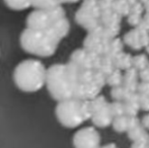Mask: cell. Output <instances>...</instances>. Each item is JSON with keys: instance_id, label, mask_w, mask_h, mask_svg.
<instances>
[{"instance_id": "6da1fadb", "label": "cell", "mask_w": 149, "mask_h": 148, "mask_svg": "<svg viewBox=\"0 0 149 148\" xmlns=\"http://www.w3.org/2000/svg\"><path fill=\"white\" fill-rule=\"evenodd\" d=\"M47 70L48 68L39 60H24L14 68V84L24 92H36L46 85Z\"/></svg>"}, {"instance_id": "7a4b0ae2", "label": "cell", "mask_w": 149, "mask_h": 148, "mask_svg": "<svg viewBox=\"0 0 149 148\" xmlns=\"http://www.w3.org/2000/svg\"><path fill=\"white\" fill-rule=\"evenodd\" d=\"M20 46L26 52L39 57L54 55L61 39L51 28L45 31L26 28L20 35Z\"/></svg>"}, {"instance_id": "3957f363", "label": "cell", "mask_w": 149, "mask_h": 148, "mask_svg": "<svg viewBox=\"0 0 149 148\" xmlns=\"http://www.w3.org/2000/svg\"><path fill=\"white\" fill-rule=\"evenodd\" d=\"M46 86L57 101L74 97V72L70 63L50 66L47 70Z\"/></svg>"}, {"instance_id": "277c9868", "label": "cell", "mask_w": 149, "mask_h": 148, "mask_svg": "<svg viewBox=\"0 0 149 148\" xmlns=\"http://www.w3.org/2000/svg\"><path fill=\"white\" fill-rule=\"evenodd\" d=\"M57 120L66 128H75L92 117L91 104L89 99L76 97L58 101L55 109Z\"/></svg>"}, {"instance_id": "5b68a950", "label": "cell", "mask_w": 149, "mask_h": 148, "mask_svg": "<svg viewBox=\"0 0 149 148\" xmlns=\"http://www.w3.org/2000/svg\"><path fill=\"white\" fill-rule=\"evenodd\" d=\"M100 141V134L93 128H83L77 131L73 136V145L75 148L98 147Z\"/></svg>"}, {"instance_id": "8992f818", "label": "cell", "mask_w": 149, "mask_h": 148, "mask_svg": "<svg viewBox=\"0 0 149 148\" xmlns=\"http://www.w3.org/2000/svg\"><path fill=\"white\" fill-rule=\"evenodd\" d=\"M53 24L54 22L49 11L46 9L37 8L33 12H31L26 18V28H33V30H48Z\"/></svg>"}, {"instance_id": "52a82bcc", "label": "cell", "mask_w": 149, "mask_h": 148, "mask_svg": "<svg viewBox=\"0 0 149 148\" xmlns=\"http://www.w3.org/2000/svg\"><path fill=\"white\" fill-rule=\"evenodd\" d=\"M113 112L111 109V106L107 104L104 108H102L98 111L94 112L92 114L91 120L93 122L94 125L98 127H107L108 125H110V123L112 122V118H113Z\"/></svg>"}, {"instance_id": "ba28073f", "label": "cell", "mask_w": 149, "mask_h": 148, "mask_svg": "<svg viewBox=\"0 0 149 148\" xmlns=\"http://www.w3.org/2000/svg\"><path fill=\"white\" fill-rule=\"evenodd\" d=\"M4 2L13 10H24L31 6V0H4Z\"/></svg>"}, {"instance_id": "9c48e42d", "label": "cell", "mask_w": 149, "mask_h": 148, "mask_svg": "<svg viewBox=\"0 0 149 148\" xmlns=\"http://www.w3.org/2000/svg\"><path fill=\"white\" fill-rule=\"evenodd\" d=\"M114 129L118 132H123V131L129 129V118L118 116L114 122Z\"/></svg>"}, {"instance_id": "30bf717a", "label": "cell", "mask_w": 149, "mask_h": 148, "mask_svg": "<svg viewBox=\"0 0 149 148\" xmlns=\"http://www.w3.org/2000/svg\"><path fill=\"white\" fill-rule=\"evenodd\" d=\"M131 148H149L148 142H144V141H135L134 144L132 145Z\"/></svg>"}, {"instance_id": "8fae6325", "label": "cell", "mask_w": 149, "mask_h": 148, "mask_svg": "<svg viewBox=\"0 0 149 148\" xmlns=\"http://www.w3.org/2000/svg\"><path fill=\"white\" fill-rule=\"evenodd\" d=\"M142 125L145 127L149 128V116H145L143 119V122H142Z\"/></svg>"}, {"instance_id": "7c38bea8", "label": "cell", "mask_w": 149, "mask_h": 148, "mask_svg": "<svg viewBox=\"0 0 149 148\" xmlns=\"http://www.w3.org/2000/svg\"><path fill=\"white\" fill-rule=\"evenodd\" d=\"M102 148H118L116 146V145L114 144H109V145H106V146H104Z\"/></svg>"}, {"instance_id": "4fadbf2b", "label": "cell", "mask_w": 149, "mask_h": 148, "mask_svg": "<svg viewBox=\"0 0 149 148\" xmlns=\"http://www.w3.org/2000/svg\"><path fill=\"white\" fill-rule=\"evenodd\" d=\"M148 145H149V137H148Z\"/></svg>"}, {"instance_id": "5bb4252c", "label": "cell", "mask_w": 149, "mask_h": 148, "mask_svg": "<svg viewBox=\"0 0 149 148\" xmlns=\"http://www.w3.org/2000/svg\"><path fill=\"white\" fill-rule=\"evenodd\" d=\"M93 148H100V147H93Z\"/></svg>"}]
</instances>
